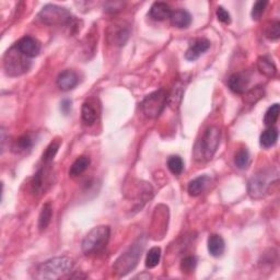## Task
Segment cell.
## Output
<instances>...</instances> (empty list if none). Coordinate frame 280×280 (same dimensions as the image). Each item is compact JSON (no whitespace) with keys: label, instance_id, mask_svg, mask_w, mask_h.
Returning a JSON list of instances; mask_svg holds the SVG:
<instances>
[{"label":"cell","instance_id":"6da1fadb","mask_svg":"<svg viewBox=\"0 0 280 280\" xmlns=\"http://www.w3.org/2000/svg\"><path fill=\"white\" fill-rule=\"evenodd\" d=\"M72 267L73 262L69 257H54L39 264L34 277L37 279H58L69 274Z\"/></svg>","mask_w":280,"mask_h":280},{"label":"cell","instance_id":"7a4b0ae2","mask_svg":"<svg viewBox=\"0 0 280 280\" xmlns=\"http://www.w3.org/2000/svg\"><path fill=\"white\" fill-rule=\"evenodd\" d=\"M146 238L143 236L138 237L129 249L123 253V254L116 259V262L113 266L115 274H117L119 277L127 275L129 271H132L136 266H137L139 259L141 257V253L145 249Z\"/></svg>","mask_w":280,"mask_h":280},{"label":"cell","instance_id":"3957f363","mask_svg":"<svg viewBox=\"0 0 280 280\" xmlns=\"http://www.w3.org/2000/svg\"><path fill=\"white\" fill-rule=\"evenodd\" d=\"M221 132L216 126H210L204 133L202 139L195 147V159L197 161H209L215 155L220 143Z\"/></svg>","mask_w":280,"mask_h":280},{"label":"cell","instance_id":"277c9868","mask_svg":"<svg viewBox=\"0 0 280 280\" xmlns=\"http://www.w3.org/2000/svg\"><path fill=\"white\" fill-rule=\"evenodd\" d=\"M111 228L108 225H100V227L93 228L85 236L81 243V249L86 255L97 254V253L103 251L110 241Z\"/></svg>","mask_w":280,"mask_h":280},{"label":"cell","instance_id":"5b68a950","mask_svg":"<svg viewBox=\"0 0 280 280\" xmlns=\"http://www.w3.org/2000/svg\"><path fill=\"white\" fill-rule=\"evenodd\" d=\"M278 180V173L271 169L261 170L252 176L249 182V194L254 199H261L265 197L271 186V184Z\"/></svg>","mask_w":280,"mask_h":280},{"label":"cell","instance_id":"8992f818","mask_svg":"<svg viewBox=\"0 0 280 280\" xmlns=\"http://www.w3.org/2000/svg\"><path fill=\"white\" fill-rule=\"evenodd\" d=\"M4 68L10 77H18L25 73L31 68V58L20 52L16 45L8 50L4 57Z\"/></svg>","mask_w":280,"mask_h":280},{"label":"cell","instance_id":"52a82bcc","mask_svg":"<svg viewBox=\"0 0 280 280\" xmlns=\"http://www.w3.org/2000/svg\"><path fill=\"white\" fill-rule=\"evenodd\" d=\"M168 104V94L166 90L160 89L156 90L143 99L141 103V110L147 117L149 118H156L159 117L160 114L165 110L166 105Z\"/></svg>","mask_w":280,"mask_h":280},{"label":"cell","instance_id":"ba28073f","mask_svg":"<svg viewBox=\"0 0 280 280\" xmlns=\"http://www.w3.org/2000/svg\"><path fill=\"white\" fill-rule=\"evenodd\" d=\"M38 19L47 25L68 24L72 19L69 10L56 5H46L38 13Z\"/></svg>","mask_w":280,"mask_h":280},{"label":"cell","instance_id":"9c48e42d","mask_svg":"<svg viewBox=\"0 0 280 280\" xmlns=\"http://www.w3.org/2000/svg\"><path fill=\"white\" fill-rule=\"evenodd\" d=\"M251 81V76L248 71H240L231 74L228 79V87L232 92L236 94H244L248 91Z\"/></svg>","mask_w":280,"mask_h":280},{"label":"cell","instance_id":"30bf717a","mask_svg":"<svg viewBox=\"0 0 280 280\" xmlns=\"http://www.w3.org/2000/svg\"><path fill=\"white\" fill-rule=\"evenodd\" d=\"M15 45L20 52L23 53L29 58L36 57L41 52V44L38 41L29 35H25L20 38Z\"/></svg>","mask_w":280,"mask_h":280},{"label":"cell","instance_id":"8fae6325","mask_svg":"<svg viewBox=\"0 0 280 280\" xmlns=\"http://www.w3.org/2000/svg\"><path fill=\"white\" fill-rule=\"evenodd\" d=\"M210 49V42L206 38H196L190 42L188 50L185 53V58L187 60L194 61L199 58L204 53Z\"/></svg>","mask_w":280,"mask_h":280},{"label":"cell","instance_id":"7c38bea8","mask_svg":"<svg viewBox=\"0 0 280 280\" xmlns=\"http://www.w3.org/2000/svg\"><path fill=\"white\" fill-rule=\"evenodd\" d=\"M56 83L61 91H70L79 84V77L73 70L67 69L58 74Z\"/></svg>","mask_w":280,"mask_h":280},{"label":"cell","instance_id":"4fadbf2b","mask_svg":"<svg viewBox=\"0 0 280 280\" xmlns=\"http://www.w3.org/2000/svg\"><path fill=\"white\" fill-rule=\"evenodd\" d=\"M172 15L171 7L166 3H154L149 11V17L154 21H165Z\"/></svg>","mask_w":280,"mask_h":280},{"label":"cell","instance_id":"5bb4252c","mask_svg":"<svg viewBox=\"0 0 280 280\" xmlns=\"http://www.w3.org/2000/svg\"><path fill=\"white\" fill-rule=\"evenodd\" d=\"M171 24L179 29H187L192 23V16L190 13L184 9L172 11V15L170 17Z\"/></svg>","mask_w":280,"mask_h":280},{"label":"cell","instance_id":"9a60e30c","mask_svg":"<svg viewBox=\"0 0 280 280\" xmlns=\"http://www.w3.org/2000/svg\"><path fill=\"white\" fill-rule=\"evenodd\" d=\"M33 145H34L33 138L30 135L25 134L23 136H20L19 138H17L15 141L12 142L11 151L13 153H18V154L26 153V152L31 151V149L33 148Z\"/></svg>","mask_w":280,"mask_h":280},{"label":"cell","instance_id":"2e32d148","mask_svg":"<svg viewBox=\"0 0 280 280\" xmlns=\"http://www.w3.org/2000/svg\"><path fill=\"white\" fill-rule=\"evenodd\" d=\"M225 250L224 240L218 234H211L208 237V252L211 256L219 257L221 256Z\"/></svg>","mask_w":280,"mask_h":280},{"label":"cell","instance_id":"e0dca14e","mask_svg":"<svg viewBox=\"0 0 280 280\" xmlns=\"http://www.w3.org/2000/svg\"><path fill=\"white\" fill-rule=\"evenodd\" d=\"M209 181H210V177L208 175H201L196 177V179L190 181L188 184V187H187L188 194L194 197L201 195L205 190V188H206Z\"/></svg>","mask_w":280,"mask_h":280},{"label":"cell","instance_id":"ac0fdd59","mask_svg":"<svg viewBox=\"0 0 280 280\" xmlns=\"http://www.w3.org/2000/svg\"><path fill=\"white\" fill-rule=\"evenodd\" d=\"M129 28L124 25H115L112 32L110 33V39L112 42L118 46H124L129 37Z\"/></svg>","mask_w":280,"mask_h":280},{"label":"cell","instance_id":"d6986e66","mask_svg":"<svg viewBox=\"0 0 280 280\" xmlns=\"http://www.w3.org/2000/svg\"><path fill=\"white\" fill-rule=\"evenodd\" d=\"M90 163H91V160L89 156H86V155L79 156V158H77L76 161L72 163L69 169V176L72 177V179L80 176L81 174L86 172L89 166H90Z\"/></svg>","mask_w":280,"mask_h":280},{"label":"cell","instance_id":"ffe728a7","mask_svg":"<svg viewBox=\"0 0 280 280\" xmlns=\"http://www.w3.org/2000/svg\"><path fill=\"white\" fill-rule=\"evenodd\" d=\"M278 140V129L274 126L267 127V129L262 133L261 138H259V143L263 148L268 149L272 146H275V143Z\"/></svg>","mask_w":280,"mask_h":280},{"label":"cell","instance_id":"44dd1931","mask_svg":"<svg viewBox=\"0 0 280 280\" xmlns=\"http://www.w3.org/2000/svg\"><path fill=\"white\" fill-rule=\"evenodd\" d=\"M257 68H258V70L261 71V73H263L264 76L268 77V78L274 77L277 72V68H276L275 64L272 63L271 59H269L266 56L259 57L257 59Z\"/></svg>","mask_w":280,"mask_h":280},{"label":"cell","instance_id":"7402d4cb","mask_svg":"<svg viewBox=\"0 0 280 280\" xmlns=\"http://www.w3.org/2000/svg\"><path fill=\"white\" fill-rule=\"evenodd\" d=\"M81 117H83V121L86 125L91 126L93 125L95 121H97L98 114L95 107L90 103V102H85L83 104V107H81Z\"/></svg>","mask_w":280,"mask_h":280},{"label":"cell","instance_id":"603a6c76","mask_svg":"<svg viewBox=\"0 0 280 280\" xmlns=\"http://www.w3.org/2000/svg\"><path fill=\"white\" fill-rule=\"evenodd\" d=\"M52 216H53L52 205L50 203L44 204L42 207V210H41V213H39V217H38L39 231H44V230H46L47 227H49V224L51 223V220H52Z\"/></svg>","mask_w":280,"mask_h":280},{"label":"cell","instance_id":"cb8c5ba5","mask_svg":"<svg viewBox=\"0 0 280 280\" xmlns=\"http://www.w3.org/2000/svg\"><path fill=\"white\" fill-rule=\"evenodd\" d=\"M184 93V87L181 83H177L173 88L172 92L168 95V104L171 108H177L180 106Z\"/></svg>","mask_w":280,"mask_h":280},{"label":"cell","instance_id":"d4e9b609","mask_svg":"<svg viewBox=\"0 0 280 280\" xmlns=\"http://www.w3.org/2000/svg\"><path fill=\"white\" fill-rule=\"evenodd\" d=\"M161 259V249L160 248H152L150 249L146 256V267L147 268H154L159 265Z\"/></svg>","mask_w":280,"mask_h":280},{"label":"cell","instance_id":"484cf974","mask_svg":"<svg viewBox=\"0 0 280 280\" xmlns=\"http://www.w3.org/2000/svg\"><path fill=\"white\" fill-rule=\"evenodd\" d=\"M279 111H280V107H279V104L278 103H275L272 104L267 111H266L265 113V116H264V124L267 126V127H270V126H274L275 123L278 121V117H279Z\"/></svg>","mask_w":280,"mask_h":280},{"label":"cell","instance_id":"4316f807","mask_svg":"<svg viewBox=\"0 0 280 280\" xmlns=\"http://www.w3.org/2000/svg\"><path fill=\"white\" fill-rule=\"evenodd\" d=\"M234 163L237 169L244 170L247 169L250 165V153L247 148H241L238 151L235 153L234 156Z\"/></svg>","mask_w":280,"mask_h":280},{"label":"cell","instance_id":"83f0119b","mask_svg":"<svg viewBox=\"0 0 280 280\" xmlns=\"http://www.w3.org/2000/svg\"><path fill=\"white\" fill-rule=\"evenodd\" d=\"M168 168L172 174L180 175L184 170V161L179 155L170 156L168 160Z\"/></svg>","mask_w":280,"mask_h":280},{"label":"cell","instance_id":"f1b7e54d","mask_svg":"<svg viewBox=\"0 0 280 280\" xmlns=\"http://www.w3.org/2000/svg\"><path fill=\"white\" fill-rule=\"evenodd\" d=\"M264 95V89L262 87H256L252 90H248L244 93V102L249 104H254L258 100H261Z\"/></svg>","mask_w":280,"mask_h":280},{"label":"cell","instance_id":"f546056e","mask_svg":"<svg viewBox=\"0 0 280 280\" xmlns=\"http://www.w3.org/2000/svg\"><path fill=\"white\" fill-rule=\"evenodd\" d=\"M59 146H60L59 141H53L51 145L46 148L45 152L43 153V158H42L45 165H49V163H51L54 160V156L56 155L58 149H59Z\"/></svg>","mask_w":280,"mask_h":280},{"label":"cell","instance_id":"4dcf8cb0","mask_svg":"<svg viewBox=\"0 0 280 280\" xmlns=\"http://www.w3.org/2000/svg\"><path fill=\"white\" fill-rule=\"evenodd\" d=\"M197 265V259L194 256H187L182 259L181 263V270L185 274H190L193 272Z\"/></svg>","mask_w":280,"mask_h":280},{"label":"cell","instance_id":"1f68e13d","mask_svg":"<svg viewBox=\"0 0 280 280\" xmlns=\"http://www.w3.org/2000/svg\"><path fill=\"white\" fill-rule=\"evenodd\" d=\"M43 184H44V170L39 169L37 171V173L34 175V179H33V183H32L33 192L34 193L42 192Z\"/></svg>","mask_w":280,"mask_h":280},{"label":"cell","instance_id":"d6a6232c","mask_svg":"<svg viewBox=\"0 0 280 280\" xmlns=\"http://www.w3.org/2000/svg\"><path fill=\"white\" fill-rule=\"evenodd\" d=\"M265 34L266 37H268L269 39H278L280 36V23L278 21L271 22L266 28Z\"/></svg>","mask_w":280,"mask_h":280},{"label":"cell","instance_id":"836d02e7","mask_svg":"<svg viewBox=\"0 0 280 280\" xmlns=\"http://www.w3.org/2000/svg\"><path fill=\"white\" fill-rule=\"evenodd\" d=\"M267 5H268L267 2H257V3H255V5L253 6V9H252L253 20L257 21V20L261 19V17L263 16V13L266 9V7H267Z\"/></svg>","mask_w":280,"mask_h":280},{"label":"cell","instance_id":"e575fe53","mask_svg":"<svg viewBox=\"0 0 280 280\" xmlns=\"http://www.w3.org/2000/svg\"><path fill=\"white\" fill-rule=\"evenodd\" d=\"M216 13H217V18L220 22L225 23V24H229L231 22L230 13L227 10H225L223 7H218Z\"/></svg>","mask_w":280,"mask_h":280},{"label":"cell","instance_id":"d590c367","mask_svg":"<svg viewBox=\"0 0 280 280\" xmlns=\"http://www.w3.org/2000/svg\"><path fill=\"white\" fill-rule=\"evenodd\" d=\"M71 101L70 100H64L63 102H61V104H60V110L61 112H63L65 115H68L69 114V112L71 111Z\"/></svg>","mask_w":280,"mask_h":280}]
</instances>
